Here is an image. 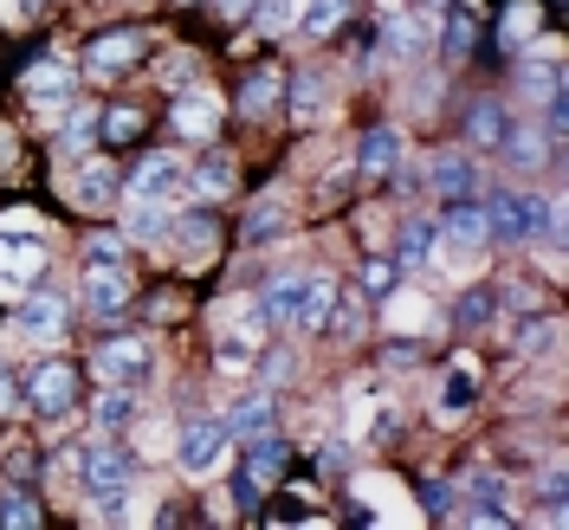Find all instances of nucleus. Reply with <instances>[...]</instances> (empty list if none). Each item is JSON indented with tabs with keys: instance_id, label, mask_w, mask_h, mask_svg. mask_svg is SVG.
<instances>
[{
	"instance_id": "obj_28",
	"label": "nucleus",
	"mask_w": 569,
	"mask_h": 530,
	"mask_svg": "<svg viewBox=\"0 0 569 530\" xmlns=\"http://www.w3.org/2000/svg\"><path fill=\"white\" fill-rule=\"evenodd\" d=\"M343 13H350V0H305L291 27H298L305 39H330L337 27H343Z\"/></svg>"
},
{
	"instance_id": "obj_37",
	"label": "nucleus",
	"mask_w": 569,
	"mask_h": 530,
	"mask_svg": "<svg viewBox=\"0 0 569 530\" xmlns=\"http://www.w3.org/2000/svg\"><path fill=\"white\" fill-rule=\"evenodd\" d=\"M247 20H252L266 39H279V33H291V20H298V0H252Z\"/></svg>"
},
{
	"instance_id": "obj_45",
	"label": "nucleus",
	"mask_w": 569,
	"mask_h": 530,
	"mask_svg": "<svg viewBox=\"0 0 569 530\" xmlns=\"http://www.w3.org/2000/svg\"><path fill=\"white\" fill-rule=\"evenodd\" d=\"M213 13H220V20H233V27H240V20H247V13H252V0H213Z\"/></svg>"
},
{
	"instance_id": "obj_31",
	"label": "nucleus",
	"mask_w": 569,
	"mask_h": 530,
	"mask_svg": "<svg viewBox=\"0 0 569 530\" xmlns=\"http://www.w3.org/2000/svg\"><path fill=\"white\" fill-rule=\"evenodd\" d=\"M356 284H362V298H395V284H401V266H395L389 252H369V259L356 266Z\"/></svg>"
},
{
	"instance_id": "obj_39",
	"label": "nucleus",
	"mask_w": 569,
	"mask_h": 530,
	"mask_svg": "<svg viewBox=\"0 0 569 530\" xmlns=\"http://www.w3.org/2000/svg\"><path fill=\"white\" fill-rule=\"evenodd\" d=\"M472 394H479L472 369H453V376H447V389H440V421H460L466 408H472Z\"/></svg>"
},
{
	"instance_id": "obj_44",
	"label": "nucleus",
	"mask_w": 569,
	"mask_h": 530,
	"mask_svg": "<svg viewBox=\"0 0 569 530\" xmlns=\"http://www.w3.org/2000/svg\"><path fill=\"white\" fill-rule=\"evenodd\" d=\"M233 504H240V511H259V486H252L247 472L233 479Z\"/></svg>"
},
{
	"instance_id": "obj_10",
	"label": "nucleus",
	"mask_w": 569,
	"mask_h": 530,
	"mask_svg": "<svg viewBox=\"0 0 569 530\" xmlns=\"http://www.w3.org/2000/svg\"><path fill=\"white\" fill-rule=\"evenodd\" d=\"M162 123L181 142H220V98L213 91H176L169 110H162Z\"/></svg>"
},
{
	"instance_id": "obj_5",
	"label": "nucleus",
	"mask_w": 569,
	"mask_h": 530,
	"mask_svg": "<svg viewBox=\"0 0 569 530\" xmlns=\"http://www.w3.org/2000/svg\"><path fill=\"white\" fill-rule=\"evenodd\" d=\"M149 52H156V33H142V27H117V33H98L91 46H84V71L117 84V78H130Z\"/></svg>"
},
{
	"instance_id": "obj_23",
	"label": "nucleus",
	"mask_w": 569,
	"mask_h": 530,
	"mask_svg": "<svg viewBox=\"0 0 569 530\" xmlns=\"http://www.w3.org/2000/svg\"><path fill=\"white\" fill-rule=\"evenodd\" d=\"M137 414H142V408H137V389H123V382H104V394L91 401V421L104 427V433H123Z\"/></svg>"
},
{
	"instance_id": "obj_22",
	"label": "nucleus",
	"mask_w": 569,
	"mask_h": 530,
	"mask_svg": "<svg viewBox=\"0 0 569 530\" xmlns=\"http://www.w3.org/2000/svg\"><path fill=\"white\" fill-rule=\"evenodd\" d=\"M279 91H284V71L279 66H266V71H252L247 84H240V117H272L279 110Z\"/></svg>"
},
{
	"instance_id": "obj_6",
	"label": "nucleus",
	"mask_w": 569,
	"mask_h": 530,
	"mask_svg": "<svg viewBox=\"0 0 569 530\" xmlns=\"http://www.w3.org/2000/svg\"><path fill=\"white\" fill-rule=\"evenodd\" d=\"M227 447H233L227 421L201 414V421H188V427H181V440H176V466L188 472V479H213V472L227 466Z\"/></svg>"
},
{
	"instance_id": "obj_20",
	"label": "nucleus",
	"mask_w": 569,
	"mask_h": 530,
	"mask_svg": "<svg viewBox=\"0 0 569 530\" xmlns=\"http://www.w3.org/2000/svg\"><path fill=\"white\" fill-rule=\"evenodd\" d=\"M169 240H181V259H213L220 252V220H213L208 208H194V213H181V220H169Z\"/></svg>"
},
{
	"instance_id": "obj_35",
	"label": "nucleus",
	"mask_w": 569,
	"mask_h": 530,
	"mask_svg": "<svg viewBox=\"0 0 569 530\" xmlns=\"http://www.w3.org/2000/svg\"><path fill=\"white\" fill-rule=\"evenodd\" d=\"M272 421H279V401H272V394H259V401H247V408H233V414H227V433H233V440H247V433H266Z\"/></svg>"
},
{
	"instance_id": "obj_38",
	"label": "nucleus",
	"mask_w": 569,
	"mask_h": 530,
	"mask_svg": "<svg viewBox=\"0 0 569 530\" xmlns=\"http://www.w3.org/2000/svg\"><path fill=\"white\" fill-rule=\"evenodd\" d=\"M0 524H13V530H33L39 524V504L27 486H0Z\"/></svg>"
},
{
	"instance_id": "obj_46",
	"label": "nucleus",
	"mask_w": 569,
	"mask_h": 530,
	"mask_svg": "<svg viewBox=\"0 0 569 530\" xmlns=\"http://www.w3.org/2000/svg\"><path fill=\"white\" fill-rule=\"evenodd\" d=\"M176 7H194V0H176Z\"/></svg>"
},
{
	"instance_id": "obj_30",
	"label": "nucleus",
	"mask_w": 569,
	"mask_h": 530,
	"mask_svg": "<svg viewBox=\"0 0 569 530\" xmlns=\"http://www.w3.org/2000/svg\"><path fill=\"white\" fill-rule=\"evenodd\" d=\"M492 318H498V284H472V291H460V304H453V323H460V330H486Z\"/></svg>"
},
{
	"instance_id": "obj_25",
	"label": "nucleus",
	"mask_w": 569,
	"mask_h": 530,
	"mask_svg": "<svg viewBox=\"0 0 569 530\" xmlns=\"http://www.w3.org/2000/svg\"><path fill=\"white\" fill-rule=\"evenodd\" d=\"M557 343H563V318H550V311H525L518 356H557Z\"/></svg>"
},
{
	"instance_id": "obj_4",
	"label": "nucleus",
	"mask_w": 569,
	"mask_h": 530,
	"mask_svg": "<svg viewBox=\"0 0 569 530\" xmlns=\"http://www.w3.org/2000/svg\"><path fill=\"white\" fill-rule=\"evenodd\" d=\"M188 194V162L181 156H169V149H149L137 169L123 176V194L117 201H149V208H169V201H181Z\"/></svg>"
},
{
	"instance_id": "obj_2",
	"label": "nucleus",
	"mask_w": 569,
	"mask_h": 530,
	"mask_svg": "<svg viewBox=\"0 0 569 530\" xmlns=\"http://www.w3.org/2000/svg\"><path fill=\"white\" fill-rule=\"evenodd\" d=\"M78 394H84V376L66 356H46V362H33V376H20V401L33 408L39 421H66L78 408Z\"/></svg>"
},
{
	"instance_id": "obj_33",
	"label": "nucleus",
	"mask_w": 569,
	"mask_h": 530,
	"mask_svg": "<svg viewBox=\"0 0 569 530\" xmlns=\"http://www.w3.org/2000/svg\"><path fill=\"white\" fill-rule=\"evenodd\" d=\"M91 137H98V110H71V123L59 130V142H52V156H66V162H78V156H91Z\"/></svg>"
},
{
	"instance_id": "obj_34",
	"label": "nucleus",
	"mask_w": 569,
	"mask_h": 530,
	"mask_svg": "<svg viewBox=\"0 0 569 530\" xmlns=\"http://www.w3.org/2000/svg\"><path fill=\"white\" fill-rule=\"evenodd\" d=\"M284 91H291V117H298V123H318V110H323V78L318 71L284 78Z\"/></svg>"
},
{
	"instance_id": "obj_32",
	"label": "nucleus",
	"mask_w": 569,
	"mask_h": 530,
	"mask_svg": "<svg viewBox=\"0 0 569 530\" xmlns=\"http://www.w3.org/2000/svg\"><path fill=\"white\" fill-rule=\"evenodd\" d=\"M537 27H543V13H537L531 0H525V7H511V13H505V27H498V46H505V52H531Z\"/></svg>"
},
{
	"instance_id": "obj_9",
	"label": "nucleus",
	"mask_w": 569,
	"mask_h": 530,
	"mask_svg": "<svg viewBox=\"0 0 569 530\" xmlns=\"http://www.w3.org/2000/svg\"><path fill=\"white\" fill-rule=\"evenodd\" d=\"M91 369H98V382H123V389H142L149 376H156V356L142 337H104L98 350H91Z\"/></svg>"
},
{
	"instance_id": "obj_43",
	"label": "nucleus",
	"mask_w": 569,
	"mask_h": 530,
	"mask_svg": "<svg viewBox=\"0 0 569 530\" xmlns=\"http://www.w3.org/2000/svg\"><path fill=\"white\" fill-rule=\"evenodd\" d=\"M20 408V376H13V362H0V414H13Z\"/></svg>"
},
{
	"instance_id": "obj_27",
	"label": "nucleus",
	"mask_w": 569,
	"mask_h": 530,
	"mask_svg": "<svg viewBox=\"0 0 569 530\" xmlns=\"http://www.w3.org/2000/svg\"><path fill=\"white\" fill-rule=\"evenodd\" d=\"M498 149H505V162H511L518 176H531L537 162H550V156H557V149H550V137H537V130H505V142H498Z\"/></svg>"
},
{
	"instance_id": "obj_36",
	"label": "nucleus",
	"mask_w": 569,
	"mask_h": 530,
	"mask_svg": "<svg viewBox=\"0 0 569 530\" xmlns=\"http://www.w3.org/2000/svg\"><path fill=\"white\" fill-rule=\"evenodd\" d=\"M433 240H440L433 220H408V227H401V252H395V266H427V259H433Z\"/></svg>"
},
{
	"instance_id": "obj_18",
	"label": "nucleus",
	"mask_w": 569,
	"mask_h": 530,
	"mask_svg": "<svg viewBox=\"0 0 569 530\" xmlns=\"http://www.w3.org/2000/svg\"><path fill=\"white\" fill-rule=\"evenodd\" d=\"M20 91H27V98L52 117V110H71V98H78V78H71V66H59V59H39V66L20 78Z\"/></svg>"
},
{
	"instance_id": "obj_24",
	"label": "nucleus",
	"mask_w": 569,
	"mask_h": 530,
	"mask_svg": "<svg viewBox=\"0 0 569 530\" xmlns=\"http://www.w3.org/2000/svg\"><path fill=\"white\" fill-rule=\"evenodd\" d=\"M284 227H291V208H284L279 194L272 201H252L247 227H240V247H266V240H279Z\"/></svg>"
},
{
	"instance_id": "obj_14",
	"label": "nucleus",
	"mask_w": 569,
	"mask_h": 530,
	"mask_svg": "<svg viewBox=\"0 0 569 530\" xmlns=\"http://www.w3.org/2000/svg\"><path fill=\"white\" fill-rule=\"evenodd\" d=\"M401 162H408V142H401L395 123H376V130L356 137V176L362 181H389Z\"/></svg>"
},
{
	"instance_id": "obj_1",
	"label": "nucleus",
	"mask_w": 569,
	"mask_h": 530,
	"mask_svg": "<svg viewBox=\"0 0 569 530\" xmlns=\"http://www.w3.org/2000/svg\"><path fill=\"white\" fill-rule=\"evenodd\" d=\"M543 240V194L498 188L486 194V247H537Z\"/></svg>"
},
{
	"instance_id": "obj_15",
	"label": "nucleus",
	"mask_w": 569,
	"mask_h": 530,
	"mask_svg": "<svg viewBox=\"0 0 569 530\" xmlns=\"http://www.w3.org/2000/svg\"><path fill=\"white\" fill-rule=\"evenodd\" d=\"M337 291H343V284L330 279V272H305V284H298V304H291V323H284V330L318 337L323 318H330V304H337Z\"/></svg>"
},
{
	"instance_id": "obj_17",
	"label": "nucleus",
	"mask_w": 569,
	"mask_h": 530,
	"mask_svg": "<svg viewBox=\"0 0 569 530\" xmlns=\"http://www.w3.org/2000/svg\"><path fill=\"white\" fill-rule=\"evenodd\" d=\"M433 233L447 240V247H486V201L479 194H460V201H447L440 220H433Z\"/></svg>"
},
{
	"instance_id": "obj_19",
	"label": "nucleus",
	"mask_w": 569,
	"mask_h": 530,
	"mask_svg": "<svg viewBox=\"0 0 569 530\" xmlns=\"http://www.w3.org/2000/svg\"><path fill=\"white\" fill-rule=\"evenodd\" d=\"M427 188H433L440 201L479 194V162H472V149H447V156H433V162H427Z\"/></svg>"
},
{
	"instance_id": "obj_21",
	"label": "nucleus",
	"mask_w": 569,
	"mask_h": 530,
	"mask_svg": "<svg viewBox=\"0 0 569 530\" xmlns=\"http://www.w3.org/2000/svg\"><path fill=\"white\" fill-rule=\"evenodd\" d=\"M505 130H511V117H505L498 98H479V104L466 110V149H498Z\"/></svg>"
},
{
	"instance_id": "obj_40",
	"label": "nucleus",
	"mask_w": 569,
	"mask_h": 530,
	"mask_svg": "<svg viewBox=\"0 0 569 530\" xmlns=\"http://www.w3.org/2000/svg\"><path fill=\"white\" fill-rule=\"evenodd\" d=\"M472 39H479V20H472V13H453V20H447V59H466Z\"/></svg>"
},
{
	"instance_id": "obj_11",
	"label": "nucleus",
	"mask_w": 569,
	"mask_h": 530,
	"mask_svg": "<svg viewBox=\"0 0 569 530\" xmlns=\"http://www.w3.org/2000/svg\"><path fill=\"white\" fill-rule=\"evenodd\" d=\"M240 188V162H233V149H220V142H201V156L188 162V194L213 208V201H227Z\"/></svg>"
},
{
	"instance_id": "obj_12",
	"label": "nucleus",
	"mask_w": 569,
	"mask_h": 530,
	"mask_svg": "<svg viewBox=\"0 0 569 530\" xmlns=\"http://www.w3.org/2000/svg\"><path fill=\"white\" fill-rule=\"evenodd\" d=\"M78 298H84V311L98 323H117L130 318V279H123V266H84V279H78Z\"/></svg>"
},
{
	"instance_id": "obj_13",
	"label": "nucleus",
	"mask_w": 569,
	"mask_h": 530,
	"mask_svg": "<svg viewBox=\"0 0 569 530\" xmlns=\"http://www.w3.org/2000/svg\"><path fill=\"white\" fill-rule=\"evenodd\" d=\"M71 323V304L59 291H20V311H13V337L27 343H59Z\"/></svg>"
},
{
	"instance_id": "obj_7",
	"label": "nucleus",
	"mask_w": 569,
	"mask_h": 530,
	"mask_svg": "<svg viewBox=\"0 0 569 530\" xmlns=\"http://www.w3.org/2000/svg\"><path fill=\"white\" fill-rule=\"evenodd\" d=\"M46 240L39 233H20V227H7L0 233V298H20V291H33L39 272H46Z\"/></svg>"
},
{
	"instance_id": "obj_26",
	"label": "nucleus",
	"mask_w": 569,
	"mask_h": 530,
	"mask_svg": "<svg viewBox=\"0 0 569 530\" xmlns=\"http://www.w3.org/2000/svg\"><path fill=\"white\" fill-rule=\"evenodd\" d=\"M518 84H525V98H543V104H550V98H563V66L525 52V59H518Z\"/></svg>"
},
{
	"instance_id": "obj_3",
	"label": "nucleus",
	"mask_w": 569,
	"mask_h": 530,
	"mask_svg": "<svg viewBox=\"0 0 569 530\" xmlns=\"http://www.w3.org/2000/svg\"><path fill=\"white\" fill-rule=\"evenodd\" d=\"M71 466H78V486H84V498L130 492V479H137V453L123 447V433H104V440L78 447V453H71Z\"/></svg>"
},
{
	"instance_id": "obj_42",
	"label": "nucleus",
	"mask_w": 569,
	"mask_h": 530,
	"mask_svg": "<svg viewBox=\"0 0 569 530\" xmlns=\"http://www.w3.org/2000/svg\"><path fill=\"white\" fill-rule=\"evenodd\" d=\"M389 39H395V59H421V52H427V39H421V27H415V20H395Z\"/></svg>"
},
{
	"instance_id": "obj_41",
	"label": "nucleus",
	"mask_w": 569,
	"mask_h": 530,
	"mask_svg": "<svg viewBox=\"0 0 569 530\" xmlns=\"http://www.w3.org/2000/svg\"><path fill=\"white\" fill-rule=\"evenodd\" d=\"M84 247V266H123V233H91Z\"/></svg>"
},
{
	"instance_id": "obj_29",
	"label": "nucleus",
	"mask_w": 569,
	"mask_h": 530,
	"mask_svg": "<svg viewBox=\"0 0 569 530\" xmlns=\"http://www.w3.org/2000/svg\"><path fill=\"white\" fill-rule=\"evenodd\" d=\"M142 130H149V117H142L137 104H110V110H98V137H104L110 149H123V142H137Z\"/></svg>"
},
{
	"instance_id": "obj_8",
	"label": "nucleus",
	"mask_w": 569,
	"mask_h": 530,
	"mask_svg": "<svg viewBox=\"0 0 569 530\" xmlns=\"http://www.w3.org/2000/svg\"><path fill=\"white\" fill-rule=\"evenodd\" d=\"M71 208L78 213H104L117 194H123V169L110 162V156H78L71 162V181H66Z\"/></svg>"
},
{
	"instance_id": "obj_16",
	"label": "nucleus",
	"mask_w": 569,
	"mask_h": 530,
	"mask_svg": "<svg viewBox=\"0 0 569 530\" xmlns=\"http://www.w3.org/2000/svg\"><path fill=\"white\" fill-rule=\"evenodd\" d=\"M240 472H247L252 486H279L284 472H291V440H279L272 427H266V433H247V453H240Z\"/></svg>"
}]
</instances>
